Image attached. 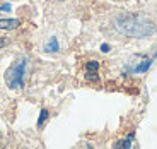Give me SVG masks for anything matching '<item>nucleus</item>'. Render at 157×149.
Wrapping results in <instances>:
<instances>
[{
	"instance_id": "nucleus-9",
	"label": "nucleus",
	"mask_w": 157,
	"mask_h": 149,
	"mask_svg": "<svg viewBox=\"0 0 157 149\" xmlns=\"http://www.w3.org/2000/svg\"><path fill=\"white\" fill-rule=\"evenodd\" d=\"M5 45H7V39H5V38H0V48H4Z\"/></svg>"
},
{
	"instance_id": "nucleus-7",
	"label": "nucleus",
	"mask_w": 157,
	"mask_h": 149,
	"mask_svg": "<svg viewBox=\"0 0 157 149\" xmlns=\"http://www.w3.org/2000/svg\"><path fill=\"white\" fill-rule=\"evenodd\" d=\"M44 50H46V51H56V50H58V41H56V38H51L50 43L46 45Z\"/></svg>"
},
{
	"instance_id": "nucleus-3",
	"label": "nucleus",
	"mask_w": 157,
	"mask_h": 149,
	"mask_svg": "<svg viewBox=\"0 0 157 149\" xmlns=\"http://www.w3.org/2000/svg\"><path fill=\"white\" fill-rule=\"evenodd\" d=\"M19 24H21L19 19H0V29L10 31V29H16Z\"/></svg>"
},
{
	"instance_id": "nucleus-2",
	"label": "nucleus",
	"mask_w": 157,
	"mask_h": 149,
	"mask_svg": "<svg viewBox=\"0 0 157 149\" xmlns=\"http://www.w3.org/2000/svg\"><path fill=\"white\" fill-rule=\"evenodd\" d=\"M24 75H26V58H19L5 72V83L10 89H21L24 86Z\"/></svg>"
},
{
	"instance_id": "nucleus-4",
	"label": "nucleus",
	"mask_w": 157,
	"mask_h": 149,
	"mask_svg": "<svg viewBox=\"0 0 157 149\" xmlns=\"http://www.w3.org/2000/svg\"><path fill=\"white\" fill-rule=\"evenodd\" d=\"M149 67H150V58H147V57H142L140 62H138L137 65L133 67V72H145Z\"/></svg>"
},
{
	"instance_id": "nucleus-5",
	"label": "nucleus",
	"mask_w": 157,
	"mask_h": 149,
	"mask_svg": "<svg viewBox=\"0 0 157 149\" xmlns=\"http://www.w3.org/2000/svg\"><path fill=\"white\" fill-rule=\"evenodd\" d=\"M98 67H99V63L98 62H94V60H90V62H87V77L89 79H98Z\"/></svg>"
},
{
	"instance_id": "nucleus-10",
	"label": "nucleus",
	"mask_w": 157,
	"mask_h": 149,
	"mask_svg": "<svg viewBox=\"0 0 157 149\" xmlns=\"http://www.w3.org/2000/svg\"><path fill=\"white\" fill-rule=\"evenodd\" d=\"M101 48H102V51H108V50H109V46H108V45H102Z\"/></svg>"
},
{
	"instance_id": "nucleus-8",
	"label": "nucleus",
	"mask_w": 157,
	"mask_h": 149,
	"mask_svg": "<svg viewBox=\"0 0 157 149\" xmlns=\"http://www.w3.org/2000/svg\"><path fill=\"white\" fill-rule=\"evenodd\" d=\"M48 118V110H41V113H39V120H38V127L43 125V122Z\"/></svg>"
},
{
	"instance_id": "nucleus-6",
	"label": "nucleus",
	"mask_w": 157,
	"mask_h": 149,
	"mask_svg": "<svg viewBox=\"0 0 157 149\" xmlns=\"http://www.w3.org/2000/svg\"><path fill=\"white\" fill-rule=\"evenodd\" d=\"M132 141H133V134H130L128 137L123 139V141H118L114 144V149H130L132 147Z\"/></svg>"
},
{
	"instance_id": "nucleus-1",
	"label": "nucleus",
	"mask_w": 157,
	"mask_h": 149,
	"mask_svg": "<svg viewBox=\"0 0 157 149\" xmlns=\"http://www.w3.org/2000/svg\"><path fill=\"white\" fill-rule=\"evenodd\" d=\"M118 29L128 36H145L152 31V24L135 17H126L118 21Z\"/></svg>"
}]
</instances>
